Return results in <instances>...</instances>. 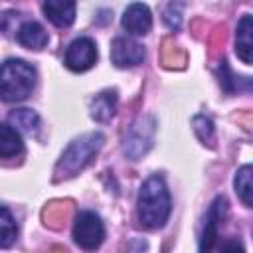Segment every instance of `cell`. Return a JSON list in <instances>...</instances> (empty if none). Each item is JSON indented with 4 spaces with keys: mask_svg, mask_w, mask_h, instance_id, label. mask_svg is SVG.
Returning a JSON list of instances; mask_svg holds the SVG:
<instances>
[{
    "mask_svg": "<svg viewBox=\"0 0 253 253\" xmlns=\"http://www.w3.org/2000/svg\"><path fill=\"white\" fill-rule=\"evenodd\" d=\"M154 130H156V121L152 117H148V115L146 117H138L130 125L128 132L125 134V144H123L125 154L130 160L142 158L150 150V146H152Z\"/></svg>",
    "mask_w": 253,
    "mask_h": 253,
    "instance_id": "cell-4",
    "label": "cell"
},
{
    "mask_svg": "<svg viewBox=\"0 0 253 253\" xmlns=\"http://www.w3.org/2000/svg\"><path fill=\"white\" fill-rule=\"evenodd\" d=\"M73 241L85 249H97L105 239V225L95 211H79L73 223Z\"/></svg>",
    "mask_w": 253,
    "mask_h": 253,
    "instance_id": "cell-5",
    "label": "cell"
},
{
    "mask_svg": "<svg viewBox=\"0 0 253 253\" xmlns=\"http://www.w3.org/2000/svg\"><path fill=\"white\" fill-rule=\"evenodd\" d=\"M251 34H253V20L249 14H245L237 24V34H235V53L245 65H251V51H253Z\"/></svg>",
    "mask_w": 253,
    "mask_h": 253,
    "instance_id": "cell-12",
    "label": "cell"
},
{
    "mask_svg": "<svg viewBox=\"0 0 253 253\" xmlns=\"http://www.w3.org/2000/svg\"><path fill=\"white\" fill-rule=\"evenodd\" d=\"M251 174H253V168L249 164L241 166L237 172H235V180H233V186H235V192L239 196V200L243 202L245 208H251L253 206V184H251Z\"/></svg>",
    "mask_w": 253,
    "mask_h": 253,
    "instance_id": "cell-16",
    "label": "cell"
},
{
    "mask_svg": "<svg viewBox=\"0 0 253 253\" xmlns=\"http://www.w3.org/2000/svg\"><path fill=\"white\" fill-rule=\"evenodd\" d=\"M36 87V69L24 59H8L0 67V99L18 103L32 95Z\"/></svg>",
    "mask_w": 253,
    "mask_h": 253,
    "instance_id": "cell-3",
    "label": "cell"
},
{
    "mask_svg": "<svg viewBox=\"0 0 253 253\" xmlns=\"http://www.w3.org/2000/svg\"><path fill=\"white\" fill-rule=\"evenodd\" d=\"M16 40L22 47L28 49H43L47 45V32L43 30V26L36 20H24L18 30H16Z\"/></svg>",
    "mask_w": 253,
    "mask_h": 253,
    "instance_id": "cell-10",
    "label": "cell"
},
{
    "mask_svg": "<svg viewBox=\"0 0 253 253\" xmlns=\"http://www.w3.org/2000/svg\"><path fill=\"white\" fill-rule=\"evenodd\" d=\"M144 59V47L132 40V38H115L113 43H111V61L121 67V69H126V67H134L138 63H142Z\"/></svg>",
    "mask_w": 253,
    "mask_h": 253,
    "instance_id": "cell-8",
    "label": "cell"
},
{
    "mask_svg": "<svg viewBox=\"0 0 253 253\" xmlns=\"http://www.w3.org/2000/svg\"><path fill=\"white\" fill-rule=\"evenodd\" d=\"M95 61H97V45L91 38H77L65 49L63 63L67 69H71L75 73L91 69L95 65Z\"/></svg>",
    "mask_w": 253,
    "mask_h": 253,
    "instance_id": "cell-6",
    "label": "cell"
},
{
    "mask_svg": "<svg viewBox=\"0 0 253 253\" xmlns=\"http://www.w3.org/2000/svg\"><path fill=\"white\" fill-rule=\"evenodd\" d=\"M103 142H105V136L101 132H87L71 140L69 146L63 150L59 162L55 164V180L71 178L77 172H81L97 156Z\"/></svg>",
    "mask_w": 253,
    "mask_h": 253,
    "instance_id": "cell-2",
    "label": "cell"
},
{
    "mask_svg": "<svg viewBox=\"0 0 253 253\" xmlns=\"http://www.w3.org/2000/svg\"><path fill=\"white\" fill-rule=\"evenodd\" d=\"M8 123L18 130V132H26V134H34L38 132L40 126V117L36 111L32 109H16L8 115Z\"/></svg>",
    "mask_w": 253,
    "mask_h": 253,
    "instance_id": "cell-15",
    "label": "cell"
},
{
    "mask_svg": "<svg viewBox=\"0 0 253 253\" xmlns=\"http://www.w3.org/2000/svg\"><path fill=\"white\" fill-rule=\"evenodd\" d=\"M45 18L57 28H69L75 20V0H43Z\"/></svg>",
    "mask_w": 253,
    "mask_h": 253,
    "instance_id": "cell-11",
    "label": "cell"
},
{
    "mask_svg": "<svg viewBox=\"0 0 253 253\" xmlns=\"http://www.w3.org/2000/svg\"><path fill=\"white\" fill-rule=\"evenodd\" d=\"M123 28L132 34V36H146L152 28V14L150 8L142 2H132L125 8L123 12V20H121Z\"/></svg>",
    "mask_w": 253,
    "mask_h": 253,
    "instance_id": "cell-9",
    "label": "cell"
},
{
    "mask_svg": "<svg viewBox=\"0 0 253 253\" xmlns=\"http://www.w3.org/2000/svg\"><path fill=\"white\" fill-rule=\"evenodd\" d=\"M225 215H227V200L223 196H217L210 204V210H208V215H206V221H204V231H202V239H200V251L213 249L219 225L223 223Z\"/></svg>",
    "mask_w": 253,
    "mask_h": 253,
    "instance_id": "cell-7",
    "label": "cell"
},
{
    "mask_svg": "<svg viewBox=\"0 0 253 253\" xmlns=\"http://www.w3.org/2000/svg\"><path fill=\"white\" fill-rule=\"evenodd\" d=\"M192 125H194V132H196V136H198L204 144L213 146V140H215V128H213V123H211L208 117L198 115V117H194Z\"/></svg>",
    "mask_w": 253,
    "mask_h": 253,
    "instance_id": "cell-18",
    "label": "cell"
},
{
    "mask_svg": "<svg viewBox=\"0 0 253 253\" xmlns=\"http://www.w3.org/2000/svg\"><path fill=\"white\" fill-rule=\"evenodd\" d=\"M18 237V225L10 210L0 206V247H10Z\"/></svg>",
    "mask_w": 253,
    "mask_h": 253,
    "instance_id": "cell-17",
    "label": "cell"
},
{
    "mask_svg": "<svg viewBox=\"0 0 253 253\" xmlns=\"http://www.w3.org/2000/svg\"><path fill=\"white\" fill-rule=\"evenodd\" d=\"M89 111H91V117L95 121H99V123L111 121L115 111H117V93L115 91H101L91 101Z\"/></svg>",
    "mask_w": 253,
    "mask_h": 253,
    "instance_id": "cell-13",
    "label": "cell"
},
{
    "mask_svg": "<svg viewBox=\"0 0 253 253\" xmlns=\"http://www.w3.org/2000/svg\"><path fill=\"white\" fill-rule=\"evenodd\" d=\"M182 8H184V2L182 0H170L166 10H164V24L170 28V30H178L180 24H182Z\"/></svg>",
    "mask_w": 253,
    "mask_h": 253,
    "instance_id": "cell-19",
    "label": "cell"
},
{
    "mask_svg": "<svg viewBox=\"0 0 253 253\" xmlns=\"http://www.w3.org/2000/svg\"><path fill=\"white\" fill-rule=\"evenodd\" d=\"M138 219L146 229H160L170 217V192L160 176H150L138 190Z\"/></svg>",
    "mask_w": 253,
    "mask_h": 253,
    "instance_id": "cell-1",
    "label": "cell"
},
{
    "mask_svg": "<svg viewBox=\"0 0 253 253\" xmlns=\"http://www.w3.org/2000/svg\"><path fill=\"white\" fill-rule=\"evenodd\" d=\"M24 148L20 132L12 125L0 123V158H12Z\"/></svg>",
    "mask_w": 253,
    "mask_h": 253,
    "instance_id": "cell-14",
    "label": "cell"
}]
</instances>
